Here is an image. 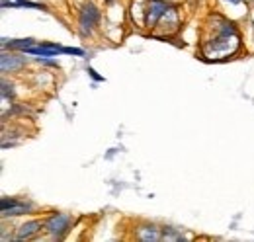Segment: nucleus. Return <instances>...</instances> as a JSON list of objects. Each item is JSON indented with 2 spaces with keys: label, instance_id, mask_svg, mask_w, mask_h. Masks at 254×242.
<instances>
[{
  "label": "nucleus",
  "instance_id": "1",
  "mask_svg": "<svg viewBox=\"0 0 254 242\" xmlns=\"http://www.w3.org/2000/svg\"><path fill=\"white\" fill-rule=\"evenodd\" d=\"M43 227H45V231L53 239L61 241V239H64V235L70 231V227H72V217L70 215H64V213H55V215H51L43 223Z\"/></svg>",
  "mask_w": 254,
  "mask_h": 242
},
{
  "label": "nucleus",
  "instance_id": "2",
  "mask_svg": "<svg viewBox=\"0 0 254 242\" xmlns=\"http://www.w3.org/2000/svg\"><path fill=\"white\" fill-rule=\"evenodd\" d=\"M100 22V10L96 8L92 2H84L80 6V12H78V24H80V31L84 35H90L92 30L98 26Z\"/></svg>",
  "mask_w": 254,
  "mask_h": 242
},
{
  "label": "nucleus",
  "instance_id": "3",
  "mask_svg": "<svg viewBox=\"0 0 254 242\" xmlns=\"http://www.w3.org/2000/svg\"><path fill=\"white\" fill-rule=\"evenodd\" d=\"M168 8H170V6H168L164 0H151V2H149V8H147L145 24H147L149 28H155Z\"/></svg>",
  "mask_w": 254,
  "mask_h": 242
},
{
  "label": "nucleus",
  "instance_id": "4",
  "mask_svg": "<svg viewBox=\"0 0 254 242\" xmlns=\"http://www.w3.org/2000/svg\"><path fill=\"white\" fill-rule=\"evenodd\" d=\"M24 53L35 55V57H59L63 53V47L57 45V43H39V45L28 47Z\"/></svg>",
  "mask_w": 254,
  "mask_h": 242
},
{
  "label": "nucleus",
  "instance_id": "5",
  "mask_svg": "<svg viewBox=\"0 0 254 242\" xmlns=\"http://www.w3.org/2000/svg\"><path fill=\"white\" fill-rule=\"evenodd\" d=\"M0 66H2V72L8 74V72H18L26 66V59L20 57V55H14V53H2L0 57Z\"/></svg>",
  "mask_w": 254,
  "mask_h": 242
},
{
  "label": "nucleus",
  "instance_id": "6",
  "mask_svg": "<svg viewBox=\"0 0 254 242\" xmlns=\"http://www.w3.org/2000/svg\"><path fill=\"white\" fill-rule=\"evenodd\" d=\"M41 227H43V223L41 221H30V223H24L20 229H18V233H16V241H28V239H33L39 231H41Z\"/></svg>",
  "mask_w": 254,
  "mask_h": 242
},
{
  "label": "nucleus",
  "instance_id": "7",
  "mask_svg": "<svg viewBox=\"0 0 254 242\" xmlns=\"http://www.w3.org/2000/svg\"><path fill=\"white\" fill-rule=\"evenodd\" d=\"M137 239L139 241H162V235L159 233V229L155 225H143L137 229Z\"/></svg>",
  "mask_w": 254,
  "mask_h": 242
},
{
  "label": "nucleus",
  "instance_id": "8",
  "mask_svg": "<svg viewBox=\"0 0 254 242\" xmlns=\"http://www.w3.org/2000/svg\"><path fill=\"white\" fill-rule=\"evenodd\" d=\"M35 45V41H33L32 37H28V39H2V49H6V47H10V51H14V49H20V51H26L28 47H32Z\"/></svg>",
  "mask_w": 254,
  "mask_h": 242
},
{
  "label": "nucleus",
  "instance_id": "9",
  "mask_svg": "<svg viewBox=\"0 0 254 242\" xmlns=\"http://www.w3.org/2000/svg\"><path fill=\"white\" fill-rule=\"evenodd\" d=\"M162 241H184V237H182L180 233H176L174 229L166 227L164 233H162Z\"/></svg>",
  "mask_w": 254,
  "mask_h": 242
},
{
  "label": "nucleus",
  "instance_id": "10",
  "mask_svg": "<svg viewBox=\"0 0 254 242\" xmlns=\"http://www.w3.org/2000/svg\"><path fill=\"white\" fill-rule=\"evenodd\" d=\"M16 203H20L16 197H2V199H0V209H2V211H8V209L14 207Z\"/></svg>",
  "mask_w": 254,
  "mask_h": 242
},
{
  "label": "nucleus",
  "instance_id": "11",
  "mask_svg": "<svg viewBox=\"0 0 254 242\" xmlns=\"http://www.w3.org/2000/svg\"><path fill=\"white\" fill-rule=\"evenodd\" d=\"M64 55H76V57H84V51L78 47H63Z\"/></svg>",
  "mask_w": 254,
  "mask_h": 242
},
{
  "label": "nucleus",
  "instance_id": "12",
  "mask_svg": "<svg viewBox=\"0 0 254 242\" xmlns=\"http://www.w3.org/2000/svg\"><path fill=\"white\" fill-rule=\"evenodd\" d=\"M37 62H41V64H45V66H59V60L47 59V57H37Z\"/></svg>",
  "mask_w": 254,
  "mask_h": 242
},
{
  "label": "nucleus",
  "instance_id": "13",
  "mask_svg": "<svg viewBox=\"0 0 254 242\" xmlns=\"http://www.w3.org/2000/svg\"><path fill=\"white\" fill-rule=\"evenodd\" d=\"M88 74H90V76H92V78H94L96 82H104V76H100V74H98V72H96L94 68H88Z\"/></svg>",
  "mask_w": 254,
  "mask_h": 242
},
{
  "label": "nucleus",
  "instance_id": "14",
  "mask_svg": "<svg viewBox=\"0 0 254 242\" xmlns=\"http://www.w3.org/2000/svg\"><path fill=\"white\" fill-rule=\"evenodd\" d=\"M227 2H231V4H241V0H227Z\"/></svg>",
  "mask_w": 254,
  "mask_h": 242
}]
</instances>
